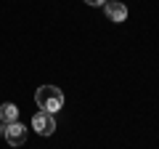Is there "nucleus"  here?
<instances>
[{
    "instance_id": "1",
    "label": "nucleus",
    "mask_w": 159,
    "mask_h": 149,
    "mask_svg": "<svg viewBox=\"0 0 159 149\" xmlns=\"http://www.w3.org/2000/svg\"><path fill=\"white\" fill-rule=\"evenodd\" d=\"M34 101H37V107L43 109V112L56 115L58 109L64 107V93H61V88H56V85H40L37 93H34Z\"/></svg>"
},
{
    "instance_id": "2",
    "label": "nucleus",
    "mask_w": 159,
    "mask_h": 149,
    "mask_svg": "<svg viewBox=\"0 0 159 149\" xmlns=\"http://www.w3.org/2000/svg\"><path fill=\"white\" fill-rule=\"evenodd\" d=\"M0 133L6 136V141L11 144V147H21L24 141H27V125H21V123H8V125L0 128Z\"/></svg>"
},
{
    "instance_id": "3",
    "label": "nucleus",
    "mask_w": 159,
    "mask_h": 149,
    "mask_svg": "<svg viewBox=\"0 0 159 149\" xmlns=\"http://www.w3.org/2000/svg\"><path fill=\"white\" fill-rule=\"evenodd\" d=\"M32 128L40 133V136H51V133L56 131V120H53L51 112H43V109H40L37 115L32 117Z\"/></svg>"
},
{
    "instance_id": "4",
    "label": "nucleus",
    "mask_w": 159,
    "mask_h": 149,
    "mask_svg": "<svg viewBox=\"0 0 159 149\" xmlns=\"http://www.w3.org/2000/svg\"><path fill=\"white\" fill-rule=\"evenodd\" d=\"M103 11H106V16L111 19V22H117V24L127 19V6H125V3H117V0H106Z\"/></svg>"
},
{
    "instance_id": "5",
    "label": "nucleus",
    "mask_w": 159,
    "mask_h": 149,
    "mask_svg": "<svg viewBox=\"0 0 159 149\" xmlns=\"http://www.w3.org/2000/svg\"><path fill=\"white\" fill-rule=\"evenodd\" d=\"M16 120H19V107H16V104H11V101L0 104V123H3V125L16 123Z\"/></svg>"
},
{
    "instance_id": "6",
    "label": "nucleus",
    "mask_w": 159,
    "mask_h": 149,
    "mask_svg": "<svg viewBox=\"0 0 159 149\" xmlns=\"http://www.w3.org/2000/svg\"><path fill=\"white\" fill-rule=\"evenodd\" d=\"M88 6H106V0H85Z\"/></svg>"
}]
</instances>
